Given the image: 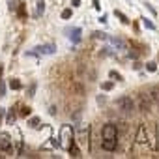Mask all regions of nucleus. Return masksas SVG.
Segmentation results:
<instances>
[{
  "label": "nucleus",
  "mask_w": 159,
  "mask_h": 159,
  "mask_svg": "<svg viewBox=\"0 0 159 159\" xmlns=\"http://www.w3.org/2000/svg\"><path fill=\"white\" fill-rule=\"evenodd\" d=\"M67 152H69V155H71V157H81V150H79V146H77V142H75V140L69 144Z\"/></svg>",
  "instance_id": "obj_11"
},
{
  "label": "nucleus",
  "mask_w": 159,
  "mask_h": 159,
  "mask_svg": "<svg viewBox=\"0 0 159 159\" xmlns=\"http://www.w3.org/2000/svg\"><path fill=\"white\" fill-rule=\"evenodd\" d=\"M73 90H75L79 96H83V94H84V88H83V84H81V83H73Z\"/></svg>",
  "instance_id": "obj_16"
},
{
  "label": "nucleus",
  "mask_w": 159,
  "mask_h": 159,
  "mask_svg": "<svg viewBox=\"0 0 159 159\" xmlns=\"http://www.w3.org/2000/svg\"><path fill=\"white\" fill-rule=\"evenodd\" d=\"M111 41H112V43H114L116 47H120V49H124V47H125V43H124V41H122L120 38H111Z\"/></svg>",
  "instance_id": "obj_18"
},
{
  "label": "nucleus",
  "mask_w": 159,
  "mask_h": 159,
  "mask_svg": "<svg viewBox=\"0 0 159 159\" xmlns=\"http://www.w3.org/2000/svg\"><path fill=\"white\" fill-rule=\"evenodd\" d=\"M146 8H148V11H150V13H152V15H153V17H155V15H157V11H155V10H153V6H152V4H146Z\"/></svg>",
  "instance_id": "obj_27"
},
{
  "label": "nucleus",
  "mask_w": 159,
  "mask_h": 159,
  "mask_svg": "<svg viewBox=\"0 0 159 159\" xmlns=\"http://www.w3.org/2000/svg\"><path fill=\"white\" fill-rule=\"evenodd\" d=\"M2 112H4V111H0V116H2Z\"/></svg>",
  "instance_id": "obj_33"
},
{
  "label": "nucleus",
  "mask_w": 159,
  "mask_h": 159,
  "mask_svg": "<svg viewBox=\"0 0 159 159\" xmlns=\"http://www.w3.org/2000/svg\"><path fill=\"white\" fill-rule=\"evenodd\" d=\"M101 139H118V127L114 124H105L101 129Z\"/></svg>",
  "instance_id": "obj_3"
},
{
  "label": "nucleus",
  "mask_w": 159,
  "mask_h": 159,
  "mask_svg": "<svg viewBox=\"0 0 159 159\" xmlns=\"http://www.w3.org/2000/svg\"><path fill=\"white\" fill-rule=\"evenodd\" d=\"M116 105H118V109L124 111V112H133V111H135V101H133L129 96H122V98L116 101Z\"/></svg>",
  "instance_id": "obj_2"
},
{
  "label": "nucleus",
  "mask_w": 159,
  "mask_h": 159,
  "mask_svg": "<svg viewBox=\"0 0 159 159\" xmlns=\"http://www.w3.org/2000/svg\"><path fill=\"white\" fill-rule=\"evenodd\" d=\"M0 152H13V144H11V137L8 133H0Z\"/></svg>",
  "instance_id": "obj_4"
},
{
  "label": "nucleus",
  "mask_w": 159,
  "mask_h": 159,
  "mask_svg": "<svg viewBox=\"0 0 159 159\" xmlns=\"http://www.w3.org/2000/svg\"><path fill=\"white\" fill-rule=\"evenodd\" d=\"M148 99L150 103H159V86H152L148 90Z\"/></svg>",
  "instance_id": "obj_7"
},
{
  "label": "nucleus",
  "mask_w": 159,
  "mask_h": 159,
  "mask_svg": "<svg viewBox=\"0 0 159 159\" xmlns=\"http://www.w3.org/2000/svg\"><path fill=\"white\" fill-rule=\"evenodd\" d=\"M146 69H148L150 73H155V71H157V64H155V62H148V64H146Z\"/></svg>",
  "instance_id": "obj_19"
},
{
  "label": "nucleus",
  "mask_w": 159,
  "mask_h": 159,
  "mask_svg": "<svg viewBox=\"0 0 159 159\" xmlns=\"http://www.w3.org/2000/svg\"><path fill=\"white\" fill-rule=\"evenodd\" d=\"M15 118H17V114H15V112H13V109H11V111L8 112V118H6V122H8V124H13V122H15Z\"/></svg>",
  "instance_id": "obj_20"
},
{
  "label": "nucleus",
  "mask_w": 159,
  "mask_h": 159,
  "mask_svg": "<svg viewBox=\"0 0 159 159\" xmlns=\"http://www.w3.org/2000/svg\"><path fill=\"white\" fill-rule=\"evenodd\" d=\"M43 11H45V2H43V0H38V17H41L43 15Z\"/></svg>",
  "instance_id": "obj_15"
},
{
  "label": "nucleus",
  "mask_w": 159,
  "mask_h": 159,
  "mask_svg": "<svg viewBox=\"0 0 159 159\" xmlns=\"http://www.w3.org/2000/svg\"><path fill=\"white\" fill-rule=\"evenodd\" d=\"M10 88H11V90H21L19 79H10Z\"/></svg>",
  "instance_id": "obj_14"
},
{
  "label": "nucleus",
  "mask_w": 159,
  "mask_h": 159,
  "mask_svg": "<svg viewBox=\"0 0 159 159\" xmlns=\"http://www.w3.org/2000/svg\"><path fill=\"white\" fill-rule=\"evenodd\" d=\"M34 51L43 52V54H52V52H54V45H52V43H49V45H41V47H36Z\"/></svg>",
  "instance_id": "obj_9"
},
{
  "label": "nucleus",
  "mask_w": 159,
  "mask_h": 159,
  "mask_svg": "<svg viewBox=\"0 0 159 159\" xmlns=\"http://www.w3.org/2000/svg\"><path fill=\"white\" fill-rule=\"evenodd\" d=\"M101 148L105 152H114L118 148V140L116 139H101Z\"/></svg>",
  "instance_id": "obj_6"
},
{
  "label": "nucleus",
  "mask_w": 159,
  "mask_h": 159,
  "mask_svg": "<svg viewBox=\"0 0 159 159\" xmlns=\"http://www.w3.org/2000/svg\"><path fill=\"white\" fill-rule=\"evenodd\" d=\"M137 56H139L137 52H133V51H129V58H137Z\"/></svg>",
  "instance_id": "obj_30"
},
{
  "label": "nucleus",
  "mask_w": 159,
  "mask_h": 159,
  "mask_svg": "<svg viewBox=\"0 0 159 159\" xmlns=\"http://www.w3.org/2000/svg\"><path fill=\"white\" fill-rule=\"evenodd\" d=\"M112 88H114L112 83H103V84H101V90H105V92H109V90H112Z\"/></svg>",
  "instance_id": "obj_22"
},
{
  "label": "nucleus",
  "mask_w": 159,
  "mask_h": 159,
  "mask_svg": "<svg viewBox=\"0 0 159 159\" xmlns=\"http://www.w3.org/2000/svg\"><path fill=\"white\" fill-rule=\"evenodd\" d=\"M114 15H116V17H118V19H120V21H122L124 25H127V23H129V19H127V17H125V15H124L122 11H118V10H116V11H114Z\"/></svg>",
  "instance_id": "obj_17"
},
{
  "label": "nucleus",
  "mask_w": 159,
  "mask_h": 159,
  "mask_svg": "<svg viewBox=\"0 0 159 159\" xmlns=\"http://www.w3.org/2000/svg\"><path fill=\"white\" fill-rule=\"evenodd\" d=\"M34 92H36V84H32V86H30V92H28V94H30V96H34Z\"/></svg>",
  "instance_id": "obj_28"
},
{
  "label": "nucleus",
  "mask_w": 159,
  "mask_h": 159,
  "mask_svg": "<svg viewBox=\"0 0 159 159\" xmlns=\"http://www.w3.org/2000/svg\"><path fill=\"white\" fill-rule=\"evenodd\" d=\"M30 112H32L30 107H21V116H30Z\"/></svg>",
  "instance_id": "obj_23"
},
{
  "label": "nucleus",
  "mask_w": 159,
  "mask_h": 159,
  "mask_svg": "<svg viewBox=\"0 0 159 159\" xmlns=\"http://www.w3.org/2000/svg\"><path fill=\"white\" fill-rule=\"evenodd\" d=\"M109 75H111V79H116V81H124V77H122L120 73H116V71H111Z\"/></svg>",
  "instance_id": "obj_24"
},
{
  "label": "nucleus",
  "mask_w": 159,
  "mask_h": 159,
  "mask_svg": "<svg viewBox=\"0 0 159 159\" xmlns=\"http://www.w3.org/2000/svg\"><path fill=\"white\" fill-rule=\"evenodd\" d=\"M155 148H157V150H159V135H157V146H155Z\"/></svg>",
  "instance_id": "obj_32"
},
{
  "label": "nucleus",
  "mask_w": 159,
  "mask_h": 159,
  "mask_svg": "<svg viewBox=\"0 0 159 159\" xmlns=\"http://www.w3.org/2000/svg\"><path fill=\"white\" fill-rule=\"evenodd\" d=\"M71 13H73L71 10H64V11H62V19H69V17H71Z\"/></svg>",
  "instance_id": "obj_26"
},
{
  "label": "nucleus",
  "mask_w": 159,
  "mask_h": 159,
  "mask_svg": "<svg viewBox=\"0 0 159 159\" xmlns=\"http://www.w3.org/2000/svg\"><path fill=\"white\" fill-rule=\"evenodd\" d=\"M135 140H137L139 144H148V129H146V125H144V124H140V125H139Z\"/></svg>",
  "instance_id": "obj_5"
},
{
  "label": "nucleus",
  "mask_w": 159,
  "mask_h": 159,
  "mask_svg": "<svg viewBox=\"0 0 159 159\" xmlns=\"http://www.w3.org/2000/svg\"><path fill=\"white\" fill-rule=\"evenodd\" d=\"M28 125H30V127H38V125H39V118H36V116L30 118V120H28Z\"/></svg>",
  "instance_id": "obj_21"
},
{
  "label": "nucleus",
  "mask_w": 159,
  "mask_h": 159,
  "mask_svg": "<svg viewBox=\"0 0 159 159\" xmlns=\"http://www.w3.org/2000/svg\"><path fill=\"white\" fill-rule=\"evenodd\" d=\"M71 4H73V8H77L79 4H81V0H73V2H71Z\"/></svg>",
  "instance_id": "obj_29"
},
{
  "label": "nucleus",
  "mask_w": 159,
  "mask_h": 159,
  "mask_svg": "<svg viewBox=\"0 0 159 159\" xmlns=\"http://www.w3.org/2000/svg\"><path fill=\"white\" fill-rule=\"evenodd\" d=\"M150 105H152V103H150V99H148V98H144V96H142V98L139 99V103H137V107H139V111H140V112H148V111H150Z\"/></svg>",
  "instance_id": "obj_8"
},
{
  "label": "nucleus",
  "mask_w": 159,
  "mask_h": 159,
  "mask_svg": "<svg viewBox=\"0 0 159 159\" xmlns=\"http://www.w3.org/2000/svg\"><path fill=\"white\" fill-rule=\"evenodd\" d=\"M60 140H62L60 146H64V148L67 150L69 144L75 140V139H73V127H71V125H62V127H60Z\"/></svg>",
  "instance_id": "obj_1"
},
{
  "label": "nucleus",
  "mask_w": 159,
  "mask_h": 159,
  "mask_svg": "<svg viewBox=\"0 0 159 159\" xmlns=\"http://www.w3.org/2000/svg\"><path fill=\"white\" fill-rule=\"evenodd\" d=\"M81 137H83L84 144H86V146H88V150H90V125H86V127H83V129H81Z\"/></svg>",
  "instance_id": "obj_10"
},
{
  "label": "nucleus",
  "mask_w": 159,
  "mask_h": 159,
  "mask_svg": "<svg viewBox=\"0 0 159 159\" xmlns=\"http://www.w3.org/2000/svg\"><path fill=\"white\" fill-rule=\"evenodd\" d=\"M71 41H73V43H79V41H81V28H75V30H73Z\"/></svg>",
  "instance_id": "obj_13"
},
{
  "label": "nucleus",
  "mask_w": 159,
  "mask_h": 159,
  "mask_svg": "<svg viewBox=\"0 0 159 159\" xmlns=\"http://www.w3.org/2000/svg\"><path fill=\"white\" fill-rule=\"evenodd\" d=\"M2 73H4V69H2V66H0V77H2Z\"/></svg>",
  "instance_id": "obj_31"
},
{
  "label": "nucleus",
  "mask_w": 159,
  "mask_h": 159,
  "mask_svg": "<svg viewBox=\"0 0 159 159\" xmlns=\"http://www.w3.org/2000/svg\"><path fill=\"white\" fill-rule=\"evenodd\" d=\"M140 21H142V25H144V28H148V30H155V25H153V23H152V21L148 19V17H142Z\"/></svg>",
  "instance_id": "obj_12"
},
{
  "label": "nucleus",
  "mask_w": 159,
  "mask_h": 159,
  "mask_svg": "<svg viewBox=\"0 0 159 159\" xmlns=\"http://www.w3.org/2000/svg\"><path fill=\"white\" fill-rule=\"evenodd\" d=\"M94 36L99 38V39H107L109 38V34H105V32H94Z\"/></svg>",
  "instance_id": "obj_25"
}]
</instances>
